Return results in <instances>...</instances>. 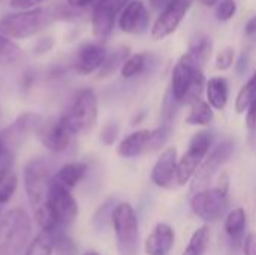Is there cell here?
I'll use <instances>...</instances> for the list:
<instances>
[{"mask_svg":"<svg viewBox=\"0 0 256 255\" xmlns=\"http://www.w3.org/2000/svg\"><path fill=\"white\" fill-rule=\"evenodd\" d=\"M176 233L166 224H158L146 240L147 255H168L174 246Z\"/></svg>","mask_w":256,"mask_h":255,"instance_id":"d6986e66","label":"cell"},{"mask_svg":"<svg viewBox=\"0 0 256 255\" xmlns=\"http://www.w3.org/2000/svg\"><path fill=\"white\" fill-rule=\"evenodd\" d=\"M236 12H237L236 0H222L216 8V18L219 21H228L236 15Z\"/></svg>","mask_w":256,"mask_h":255,"instance_id":"d6a6232c","label":"cell"},{"mask_svg":"<svg viewBox=\"0 0 256 255\" xmlns=\"http://www.w3.org/2000/svg\"><path fill=\"white\" fill-rule=\"evenodd\" d=\"M54 236V249L57 251V255H76V246L70 237H68L63 230L52 234Z\"/></svg>","mask_w":256,"mask_h":255,"instance_id":"1f68e13d","label":"cell"},{"mask_svg":"<svg viewBox=\"0 0 256 255\" xmlns=\"http://www.w3.org/2000/svg\"><path fill=\"white\" fill-rule=\"evenodd\" d=\"M108 53L104 44L100 42H86L80 47L74 68L80 75H90L94 71H99L104 65Z\"/></svg>","mask_w":256,"mask_h":255,"instance_id":"e0dca14e","label":"cell"},{"mask_svg":"<svg viewBox=\"0 0 256 255\" xmlns=\"http://www.w3.org/2000/svg\"><path fill=\"white\" fill-rule=\"evenodd\" d=\"M244 230H246V212L243 207H237L228 213L225 218V231L231 242L238 246L244 239Z\"/></svg>","mask_w":256,"mask_h":255,"instance_id":"603a6c76","label":"cell"},{"mask_svg":"<svg viewBox=\"0 0 256 255\" xmlns=\"http://www.w3.org/2000/svg\"><path fill=\"white\" fill-rule=\"evenodd\" d=\"M248 63H249V57H248V54L243 53V54L240 56V59H238V63H237V72H238V74L244 72L246 68H248Z\"/></svg>","mask_w":256,"mask_h":255,"instance_id":"7bdbcfd3","label":"cell"},{"mask_svg":"<svg viewBox=\"0 0 256 255\" xmlns=\"http://www.w3.org/2000/svg\"><path fill=\"white\" fill-rule=\"evenodd\" d=\"M72 135L87 134L93 129L98 120V96L92 89L80 90L69 108L62 114Z\"/></svg>","mask_w":256,"mask_h":255,"instance_id":"277c9868","label":"cell"},{"mask_svg":"<svg viewBox=\"0 0 256 255\" xmlns=\"http://www.w3.org/2000/svg\"><path fill=\"white\" fill-rule=\"evenodd\" d=\"M118 137V125L114 123V122H110L106 123L102 131H100V141L105 144V146H111L114 144V141L117 140Z\"/></svg>","mask_w":256,"mask_h":255,"instance_id":"e575fe53","label":"cell"},{"mask_svg":"<svg viewBox=\"0 0 256 255\" xmlns=\"http://www.w3.org/2000/svg\"><path fill=\"white\" fill-rule=\"evenodd\" d=\"M0 219H2V218H0Z\"/></svg>","mask_w":256,"mask_h":255,"instance_id":"c3c4849f","label":"cell"},{"mask_svg":"<svg viewBox=\"0 0 256 255\" xmlns=\"http://www.w3.org/2000/svg\"><path fill=\"white\" fill-rule=\"evenodd\" d=\"M212 50H213L212 39H210L207 35H198V36L192 41V44H190L188 53L198 62V65L204 66V65L208 62L210 56H212Z\"/></svg>","mask_w":256,"mask_h":255,"instance_id":"484cf974","label":"cell"},{"mask_svg":"<svg viewBox=\"0 0 256 255\" xmlns=\"http://www.w3.org/2000/svg\"><path fill=\"white\" fill-rule=\"evenodd\" d=\"M208 242H210V230L208 227L204 225L192 234L183 255H204L208 248Z\"/></svg>","mask_w":256,"mask_h":255,"instance_id":"f1b7e54d","label":"cell"},{"mask_svg":"<svg viewBox=\"0 0 256 255\" xmlns=\"http://www.w3.org/2000/svg\"><path fill=\"white\" fill-rule=\"evenodd\" d=\"M46 206L58 230H64L66 227L72 225L78 216V203L72 195L70 189L58 185L54 180H51Z\"/></svg>","mask_w":256,"mask_h":255,"instance_id":"30bf717a","label":"cell"},{"mask_svg":"<svg viewBox=\"0 0 256 255\" xmlns=\"http://www.w3.org/2000/svg\"><path fill=\"white\" fill-rule=\"evenodd\" d=\"M194 0H172L158 17L152 27V38L156 41L172 35L186 17Z\"/></svg>","mask_w":256,"mask_h":255,"instance_id":"4fadbf2b","label":"cell"},{"mask_svg":"<svg viewBox=\"0 0 256 255\" xmlns=\"http://www.w3.org/2000/svg\"><path fill=\"white\" fill-rule=\"evenodd\" d=\"M234 57H236V51L232 47H226L225 50H222L218 57H216V68L219 71H226L232 66V62H234Z\"/></svg>","mask_w":256,"mask_h":255,"instance_id":"836d02e7","label":"cell"},{"mask_svg":"<svg viewBox=\"0 0 256 255\" xmlns=\"http://www.w3.org/2000/svg\"><path fill=\"white\" fill-rule=\"evenodd\" d=\"M177 164V149L168 147L164 150L152 170V182L159 188L170 189L176 182Z\"/></svg>","mask_w":256,"mask_h":255,"instance_id":"ac0fdd59","label":"cell"},{"mask_svg":"<svg viewBox=\"0 0 256 255\" xmlns=\"http://www.w3.org/2000/svg\"><path fill=\"white\" fill-rule=\"evenodd\" d=\"M150 14L141 0H132L118 17V27L128 35H141L148 27Z\"/></svg>","mask_w":256,"mask_h":255,"instance_id":"2e32d148","label":"cell"},{"mask_svg":"<svg viewBox=\"0 0 256 255\" xmlns=\"http://www.w3.org/2000/svg\"><path fill=\"white\" fill-rule=\"evenodd\" d=\"M246 126H248V129H250V131H256V101L248 108Z\"/></svg>","mask_w":256,"mask_h":255,"instance_id":"f35d334b","label":"cell"},{"mask_svg":"<svg viewBox=\"0 0 256 255\" xmlns=\"http://www.w3.org/2000/svg\"><path fill=\"white\" fill-rule=\"evenodd\" d=\"M18 186V177L14 171L12 156L9 150H4L0 158V204H6L15 194Z\"/></svg>","mask_w":256,"mask_h":255,"instance_id":"ffe728a7","label":"cell"},{"mask_svg":"<svg viewBox=\"0 0 256 255\" xmlns=\"http://www.w3.org/2000/svg\"><path fill=\"white\" fill-rule=\"evenodd\" d=\"M87 173V164L84 162H68L52 176V180L58 185L72 189L75 188L86 176Z\"/></svg>","mask_w":256,"mask_h":255,"instance_id":"44dd1931","label":"cell"},{"mask_svg":"<svg viewBox=\"0 0 256 255\" xmlns=\"http://www.w3.org/2000/svg\"><path fill=\"white\" fill-rule=\"evenodd\" d=\"M82 255H100L99 252H96V251H87V252H84Z\"/></svg>","mask_w":256,"mask_h":255,"instance_id":"bcb514c9","label":"cell"},{"mask_svg":"<svg viewBox=\"0 0 256 255\" xmlns=\"http://www.w3.org/2000/svg\"><path fill=\"white\" fill-rule=\"evenodd\" d=\"M170 134V125H162L156 129H141L132 132L120 141L117 153L122 158H136L144 153H152L159 150L166 143Z\"/></svg>","mask_w":256,"mask_h":255,"instance_id":"52a82bcc","label":"cell"},{"mask_svg":"<svg viewBox=\"0 0 256 255\" xmlns=\"http://www.w3.org/2000/svg\"><path fill=\"white\" fill-rule=\"evenodd\" d=\"M190 207L194 213L206 222L219 221L228 209V185L224 183L212 189L206 188L195 192L190 200Z\"/></svg>","mask_w":256,"mask_h":255,"instance_id":"9c48e42d","label":"cell"},{"mask_svg":"<svg viewBox=\"0 0 256 255\" xmlns=\"http://www.w3.org/2000/svg\"><path fill=\"white\" fill-rule=\"evenodd\" d=\"M4 144H3V141H2V138H0V158L3 156V153H4Z\"/></svg>","mask_w":256,"mask_h":255,"instance_id":"f6af8a7d","label":"cell"},{"mask_svg":"<svg viewBox=\"0 0 256 255\" xmlns=\"http://www.w3.org/2000/svg\"><path fill=\"white\" fill-rule=\"evenodd\" d=\"M34 135L38 137L40 144L52 153L64 152L70 146V141L74 137L62 116L44 119L38 131L34 132Z\"/></svg>","mask_w":256,"mask_h":255,"instance_id":"7c38bea8","label":"cell"},{"mask_svg":"<svg viewBox=\"0 0 256 255\" xmlns=\"http://www.w3.org/2000/svg\"><path fill=\"white\" fill-rule=\"evenodd\" d=\"M44 117L34 113H24L21 114L6 131H3L0 134V138L6 147H18L21 144V141H24V138L28 134H34L39 128V125L42 123Z\"/></svg>","mask_w":256,"mask_h":255,"instance_id":"9a60e30c","label":"cell"},{"mask_svg":"<svg viewBox=\"0 0 256 255\" xmlns=\"http://www.w3.org/2000/svg\"><path fill=\"white\" fill-rule=\"evenodd\" d=\"M148 65V54L147 53H136L128 57V60L123 63L120 72L123 78H134L140 74H142L147 69Z\"/></svg>","mask_w":256,"mask_h":255,"instance_id":"4316f807","label":"cell"},{"mask_svg":"<svg viewBox=\"0 0 256 255\" xmlns=\"http://www.w3.org/2000/svg\"><path fill=\"white\" fill-rule=\"evenodd\" d=\"M256 101V80L252 77L240 90L237 99H236V111L244 113L248 108Z\"/></svg>","mask_w":256,"mask_h":255,"instance_id":"f546056e","label":"cell"},{"mask_svg":"<svg viewBox=\"0 0 256 255\" xmlns=\"http://www.w3.org/2000/svg\"><path fill=\"white\" fill-rule=\"evenodd\" d=\"M96 0H66V5L75 11H80V9H87L88 6L94 5Z\"/></svg>","mask_w":256,"mask_h":255,"instance_id":"ab89813d","label":"cell"},{"mask_svg":"<svg viewBox=\"0 0 256 255\" xmlns=\"http://www.w3.org/2000/svg\"><path fill=\"white\" fill-rule=\"evenodd\" d=\"M32 221L21 207L8 210L0 219V255H24L30 243Z\"/></svg>","mask_w":256,"mask_h":255,"instance_id":"3957f363","label":"cell"},{"mask_svg":"<svg viewBox=\"0 0 256 255\" xmlns=\"http://www.w3.org/2000/svg\"><path fill=\"white\" fill-rule=\"evenodd\" d=\"M212 146H213V134L210 131H200L192 137L186 153L182 156V159L177 164L176 182L178 185L188 183L195 176V173L207 158Z\"/></svg>","mask_w":256,"mask_h":255,"instance_id":"ba28073f","label":"cell"},{"mask_svg":"<svg viewBox=\"0 0 256 255\" xmlns=\"http://www.w3.org/2000/svg\"><path fill=\"white\" fill-rule=\"evenodd\" d=\"M52 44H54V39H52L51 36H44L42 39H39V41L36 42L33 51H34L36 54H44V53H46V51L51 50Z\"/></svg>","mask_w":256,"mask_h":255,"instance_id":"8d00e7d4","label":"cell"},{"mask_svg":"<svg viewBox=\"0 0 256 255\" xmlns=\"http://www.w3.org/2000/svg\"><path fill=\"white\" fill-rule=\"evenodd\" d=\"M244 32H246L248 36H254V35H256V17H252V18L246 23Z\"/></svg>","mask_w":256,"mask_h":255,"instance_id":"b9f144b4","label":"cell"},{"mask_svg":"<svg viewBox=\"0 0 256 255\" xmlns=\"http://www.w3.org/2000/svg\"><path fill=\"white\" fill-rule=\"evenodd\" d=\"M132 0H96L92 12V30L99 41H105L114 30L116 21Z\"/></svg>","mask_w":256,"mask_h":255,"instance_id":"8fae6325","label":"cell"},{"mask_svg":"<svg viewBox=\"0 0 256 255\" xmlns=\"http://www.w3.org/2000/svg\"><path fill=\"white\" fill-rule=\"evenodd\" d=\"M129 47H120L117 50H114L111 54L106 56L104 65L100 66L99 69V78H105V77H110L111 74H114L118 68L122 69L123 63L128 60L129 57Z\"/></svg>","mask_w":256,"mask_h":255,"instance_id":"d4e9b609","label":"cell"},{"mask_svg":"<svg viewBox=\"0 0 256 255\" xmlns=\"http://www.w3.org/2000/svg\"><path fill=\"white\" fill-rule=\"evenodd\" d=\"M54 251V236L46 231H39L28 243L24 255H51Z\"/></svg>","mask_w":256,"mask_h":255,"instance_id":"83f0119b","label":"cell"},{"mask_svg":"<svg viewBox=\"0 0 256 255\" xmlns=\"http://www.w3.org/2000/svg\"><path fill=\"white\" fill-rule=\"evenodd\" d=\"M206 81L202 74V66L189 54L184 53L172 71L171 78V95L182 105H192L198 99H201V93L204 90Z\"/></svg>","mask_w":256,"mask_h":255,"instance_id":"7a4b0ae2","label":"cell"},{"mask_svg":"<svg viewBox=\"0 0 256 255\" xmlns=\"http://www.w3.org/2000/svg\"><path fill=\"white\" fill-rule=\"evenodd\" d=\"M172 0H148V5L153 11H164Z\"/></svg>","mask_w":256,"mask_h":255,"instance_id":"60d3db41","label":"cell"},{"mask_svg":"<svg viewBox=\"0 0 256 255\" xmlns=\"http://www.w3.org/2000/svg\"><path fill=\"white\" fill-rule=\"evenodd\" d=\"M213 108L212 105L204 101V99H198L196 102H194L190 105V111L186 117L188 125H196V126H206L213 120Z\"/></svg>","mask_w":256,"mask_h":255,"instance_id":"cb8c5ba5","label":"cell"},{"mask_svg":"<svg viewBox=\"0 0 256 255\" xmlns=\"http://www.w3.org/2000/svg\"><path fill=\"white\" fill-rule=\"evenodd\" d=\"M252 77H254V78H255V80H256V72H255V74H254V75H252Z\"/></svg>","mask_w":256,"mask_h":255,"instance_id":"7dc6e473","label":"cell"},{"mask_svg":"<svg viewBox=\"0 0 256 255\" xmlns=\"http://www.w3.org/2000/svg\"><path fill=\"white\" fill-rule=\"evenodd\" d=\"M52 174L50 164L44 158H32L22 170L24 191L33 212L46 204Z\"/></svg>","mask_w":256,"mask_h":255,"instance_id":"5b68a950","label":"cell"},{"mask_svg":"<svg viewBox=\"0 0 256 255\" xmlns=\"http://www.w3.org/2000/svg\"><path fill=\"white\" fill-rule=\"evenodd\" d=\"M234 152V144L231 141H222L210 155L208 158L204 159V162L201 164V167L198 168V171L194 176V185H192V191L196 189L202 191L208 182L212 180V177L216 174V171L230 161V158L232 156Z\"/></svg>","mask_w":256,"mask_h":255,"instance_id":"5bb4252c","label":"cell"},{"mask_svg":"<svg viewBox=\"0 0 256 255\" xmlns=\"http://www.w3.org/2000/svg\"><path fill=\"white\" fill-rule=\"evenodd\" d=\"M21 56L20 47L9 38L0 35V66L16 62Z\"/></svg>","mask_w":256,"mask_h":255,"instance_id":"4dcf8cb0","label":"cell"},{"mask_svg":"<svg viewBox=\"0 0 256 255\" xmlns=\"http://www.w3.org/2000/svg\"><path fill=\"white\" fill-rule=\"evenodd\" d=\"M243 251L244 255H256V234L250 233L246 236L244 243H243Z\"/></svg>","mask_w":256,"mask_h":255,"instance_id":"74e56055","label":"cell"},{"mask_svg":"<svg viewBox=\"0 0 256 255\" xmlns=\"http://www.w3.org/2000/svg\"><path fill=\"white\" fill-rule=\"evenodd\" d=\"M72 8H33L18 11L0 18V35L9 39H27L32 38L46 27H50L56 20L72 17Z\"/></svg>","mask_w":256,"mask_h":255,"instance_id":"6da1fadb","label":"cell"},{"mask_svg":"<svg viewBox=\"0 0 256 255\" xmlns=\"http://www.w3.org/2000/svg\"><path fill=\"white\" fill-rule=\"evenodd\" d=\"M207 102L214 110H224L228 102V81L224 77H213L206 84Z\"/></svg>","mask_w":256,"mask_h":255,"instance_id":"7402d4cb","label":"cell"},{"mask_svg":"<svg viewBox=\"0 0 256 255\" xmlns=\"http://www.w3.org/2000/svg\"><path fill=\"white\" fill-rule=\"evenodd\" d=\"M46 0H10V6L15 8V9H20V11H24V9H33V8H38L40 3H44Z\"/></svg>","mask_w":256,"mask_h":255,"instance_id":"d590c367","label":"cell"},{"mask_svg":"<svg viewBox=\"0 0 256 255\" xmlns=\"http://www.w3.org/2000/svg\"><path fill=\"white\" fill-rule=\"evenodd\" d=\"M204 6H208V8H212V6H214V5H218V2L219 0H200Z\"/></svg>","mask_w":256,"mask_h":255,"instance_id":"ee69618b","label":"cell"},{"mask_svg":"<svg viewBox=\"0 0 256 255\" xmlns=\"http://www.w3.org/2000/svg\"><path fill=\"white\" fill-rule=\"evenodd\" d=\"M111 222L120 255H136L138 251V218L129 203H118L111 213Z\"/></svg>","mask_w":256,"mask_h":255,"instance_id":"8992f818","label":"cell"}]
</instances>
